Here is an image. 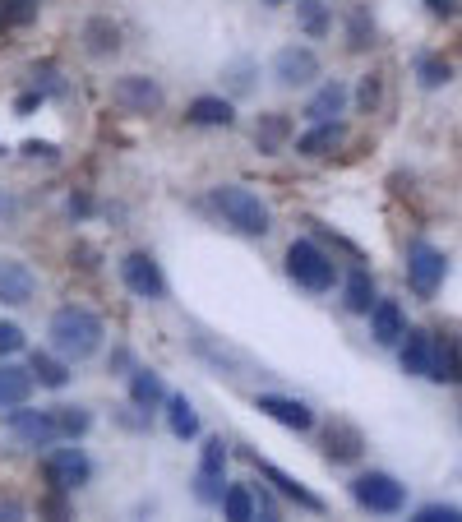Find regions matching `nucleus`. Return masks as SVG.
Masks as SVG:
<instances>
[{
  "instance_id": "39448f33",
  "label": "nucleus",
  "mask_w": 462,
  "mask_h": 522,
  "mask_svg": "<svg viewBox=\"0 0 462 522\" xmlns=\"http://www.w3.org/2000/svg\"><path fill=\"white\" fill-rule=\"evenodd\" d=\"M42 481H47V490H56V495H74V490H84L88 481H93V458H88L84 449H74V444L51 449L47 458H42Z\"/></svg>"
},
{
  "instance_id": "c85d7f7f",
  "label": "nucleus",
  "mask_w": 462,
  "mask_h": 522,
  "mask_svg": "<svg viewBox=\"0 0 462 522\" xmlns=\"http://www.w3.org/2000/svg\"><path fill=\"white\" fill-rule=\"evenodd\" d=\"M51 416H56L61 444H74V439H84L93 430V412L88 407H51Z\"/></svg>"
},
{
  "instance_id": "473e14b6",
  "label": "nucleus",
  "mask_w": 462,
  "mask_h": 522,
  "mask_svg": "<svg viewBox=\"0 0 462 522\" xmlns=\"http://www.w3.org/2000/svg\"><path fill=\"white\" fill-rule=\"evenodd\" d=\"M255 74H259V65L250 61V56H241V61H231L227 70H222V79H227V88H231V98H245V93L255 88Z\"/></svg>"
},
{
  "instance_id": "a18cd8bd",
  "label": "nucleus",
  "mask_w": 462,
  "mask_h": 522,
  "mask_svg": "<svg viewBox=\"0 0 462 522\" xmlns=\"http://www.w3.org/2000/svg\"><path fill=\"white\" fill-rule=\"evenodd\" d=\"M24 153H28V158H51L56 148H51V144H37V139H33V144H24Z\"/></svg>"
},
{
  "instance_id": "7ed1b4c3",
  "label": "nucleus",
  "mask_w": 462,
  "mask_h": 522,
  "mask_svg": "<svg viewBox=\"0 0 462 522\" xmlns=\"http://www.w3.org/2000/svg\"><path fill=\"white\" fill-rule=\"evenodd\" d=\"M282 264H287V278L310 296H324L338 287V264H333V255L319 250L315 241H305V236H296V241L287 245V259H282Z\"/></svg>"
},
{
  "instance_id": "5701e85b",
  "label": "nucleus",
  "mask_w": 462,
  "mask_h": 522,
  "mask_svg": "<svg viewBox=\"0 0 462 522\" xmlns=\"http://www.w3.org/2000/svg\"><path fill=\"white\" fill-rule=\"evenodd\" d=\"M28 375H33V384H42V389H65V384H70V361H61L51 347H37V352L28 356Z\"/></svg>"
},
{
  "instance_id": "72a5a7b5",
  "label": "nucleus",
  "mask_w": 462,
  "mask_h": 522,
  "mask_svg": "<svg viewBox=\"0 0 462 522\" xmlns=\"http://www.w3.org/2000/svg\"><path fill=\"white\" fill-rule=\"evenodd\" d=\"M42 0H0V28H24L37 19Z\"/></svg>"
},
{
  "instance_id": "f3484780",
  "label": "nucleus",
  "mask_w": 462,
  "mask_h": 522,
  "mask_svg": "<svg viewBox=\"0 0 462 522\" xmlns=\"http://www.w3.org/2000/svg\"><path fill=\"white\" fill-rule=\"evenodd\" d=\"M342 111H347V84H342V79H324V84L315 88V98L305 102V121L324 125V121H338Z\"/></svg>"
},
{
  "instance_id": "79ce46f5",
  "label": "nucleus",
  "mask_w": 462,
  "mask_h": 522,
  "mask_svg": "<svg viewBox=\"0 0 462 522\" xmlns=\"http://www.w3.org/2000/svg\"><path fill=\"white\" fill-rule=\"evenodd\" d=\"M426 10L435 14V19H453V14H458V0H426Z\"/></svg>"
},
{
  "instance_id": "cd10ccee",
  "label": "nucleus",
  "mask_w": 462,
  "mask_h": 522,
  "mask_svg": "<svg viewBox=\"0 0 462 522\" xmlns=\"http://www.w3.org/2000/svg\"><path fill=\"white\" fill-rule=\"evenodd\" d=\"M167 430L176 439H195L199 435V412H195V402L185 398V393H171L167 398Z\"/></svg>"
},
{
  "instance_id": "bb28decb",
  "label": "nucleus",
  "mask_w": 462,
  "mask_h": 522,
  "mask_svg": "<svg viewBox=\"0 0 462 522\" xmlns=\"http://www.w3.org/2000/svg\"><path fill=\"white\" fill-rule=\"evenodd\" d=\"M84 51L88 56H116V51H121V28L111 24L107 14L88 19L84 24Z\"/></svg>"
},
{
  "instance_id": "e433bc0d",
  "label": "nucleus",
  "mask_w": 462,
  "mask_h": 522,
  "mask_svg": "<svg viewBox=\"0 0 462 522\" xmlns=\"http://www.w3.org/2000/svg\"><path fill=\"white\" fill-rule=\"evenodd\" d=\"M412 522H462V509L458 504H426L412 513Z\"/></svg>"
},
{
  "instance_id": "f704fd0d",
  "label": "nucleus",
  "mask_w": 462,
  "mask_h": 522,
  "mask_svg": "<svg viewBox=\"0 0 462 522\" xmlns=\"http://www.w3.org/2000/svg\"><path fill=\"white\" fill-rule=\"evenodd\" d=\"M28 347L24 328L14 324V319H0V361H10V356H19Z\"/></svg>"
},
{
  "instance_id": "a19ab883",
  "label": "nucleus",
  "mask_w": 462,
  "mask_h": 522,
  "mask_svg": "<svg viewBox=\"0 0 462 522\" xmlns=\"http://www.w3.org/2000/svg\"><path fill=\"white\" fill-rule=\"evenodd\" d=\"M352 47L361 51V47H375L370 37H365V14H352Z\"/></svg>"
},
{
  "instance_id": "423d86ee",
  "label": "nucleus",
  "mask_w": 462,
  "mask_h": 522,
  "mask_svg": "<svg viewBox=\"0 0 462 522\" xmlns=\"http://www.w3.org/2000/svg\"><path fill=\"white\" fill-rule=\"evenodd\" d=\"M116 273H121L125 292L139 296V301H162V296H167V273H162V264L148 255V250H130V255H121Z\"/></svg>"
},
{
  "instance_id": "a211bd4d",
  "label": "nucleus",
  "mask_w": 462,
  "mask_h": 522,
  "mask_svg": "<svg viewBox=\"0 0 462 522\" xmlns=\"http://www.w3.org/2000/svg\"><path fill=\"white\" fill-rule=\"evenodd\" d=\"M435 384H462V333H435Z\"/></svg>"
},
{
  "instance_id": "412c9836",
  "label": "nucleus",
  "mask_w": 462,
  "mask_h": 522,
  "mask_svg": "<svg viewBox=\"0 0 462 522\" xmlns=\"http://www.w3.org/2000/svg\"><path fill=\"white\" fill-rule=\"evenodd\" d=\"M259 472H264L268 481L278 486V495H282V499H292V504H301L305 513H324V499H319L315 490L305 486V481H296L292 472H282V467H273V462H259Z\"/></svg>"
},
{
  "instance_id": "37998d69",
  "label": "nucleus",
  "mask_w": 462,
  "mask_h": 522,
  "mask_svg": "<svg viewBox=\"0 0 462 522\" xmlns=\"http://www.w3.org/2000/svg\"><path fill=\"white\" fill-rule=\"evenodd\" d=\"M14 213H19V199H14L10 190H0V222H10Z\"/></svg>"
},
{
  "instance_id": "7c9ffc66",
  "label": "nucleus",
  "mask_w": 462,
  "mask_h": 522,
  "mask_svg": "<svg viewBox=\"0 0 462 522\" xmlns=\"http://www.w3.org/2000/svg\"><path fill=\"white\" fill-rule=\"evenodd\" d=\"M204 481H227V444H222L218 435L204 439V449H199V472Z\"/></svg>"
},
{
  "instance_id": "0eeeda50",
  "label": "nucleus",
  "mask_w": 462,
  "mask_h": 522,
  "mask_svg": "<svg viewBox=\"0 0 462 522\" xmlns=\"http://www.w3.org/2000/svg\"><path fill=\"white\" fill-rule=\"evenodd\" d=\"M444 273H449V259H444V250H435L430 241H412L407 245V287H412L416 296H435L439 287H444Z\"/></svg>"
},
{
  "instance_id": "ddd939ff",
  "label": "nucleus",
  "mask_w": 462,
  "mask_h": 522,
  "mask_svg": "<svg viewBox=\"0 0 462 522\" xmlns=\"http://www.w3.org/2000/svg\"><path fill=\"white\" fill-rule=\"evenodd\" d=\"M185 125H195V130H231V125H236V107H231V98H222V93H199V98L185 107Z\"/></svg>"
},
{
  "instance_id": "c756f323",
  "label": "nucleus",
  "mask_w": 462,
  "mask_h": 522,
  "mask_svg": "<svg viewBox=\"0 0 462 522\" xmlns=\"http://www.w3.org/2000/svg\"><path fill=\"white\" fill-rule=\"evenodd\" d=\"M296 19L310 37H329L333 33V10L324 0H296Z\"/></svg>"
},
{
  "instance_id": "58836bf2",
  "label": "nucleus",
  "mask_w": 462,
  "mask_h": 522,
  "mask_svg": "<svg viewBox=\"0 0 462 522\" xmlns=\"http://www.w3.org/2000/svg\"><path fill=\"white\" fill-rule=\"evenodd\" d=\"M0 522H28V509L24 504H19V499H0Z\"/></svg>"
},
{
  "instance_id": "ea45409f",
  "label": "nucleus",
  "mask_w": 462,
  "mask_h": 522,
  "mask_svg": "<svg viewBox=\"0 0 462 522\" xmlns=\"http://www.w3.org/2000/svg\"><path fill=\"white\" fill-rule=\"evenodd\" d=\"M255 499H259V513H255V522H282V518H278V509H273V499H268L264 490H255Z\"/></svg>"
},
{
  "instance_id": "a878e982",
  "label": "nucleus",
  "mask_w": 462,
  "mask_h": 522,
  "mask_svg": "<svg viewBox=\"0 0 462 522\" xmlns=\"http://www.w3.org/2000/svg\"><path fill=\"white\" fill-rule=\"evenodd\" d=\"M287 139H296L292 116H287V111H268V116H259L255 121V148L259 153H278Z\"/></svg>"
},
{
  "instance_id": "4c0bfd02",
  "label": "nucleus",
  "mask_w": 462,
  "mask_h": 522,
  "mask_svg": "<svg viewBox=\"0 0 462 522\" xmlns=\"http://www.w3.org/2000/svg\"><path fill=\"white\" fill-rule=\"evenodd\" d=\"M356 102H361V111H375L379 107V74H365L361 88H356Z\"/></svg>"
},
{
  "instance_id": "f257e3e1",
  "label": "nucleus",
  "mask_w": 462,
  "mask_h": 522,
  "mask_svg": "<svg viewBox=\"0 0 462 522\" xmlns=\"http://www.w3.org/2000/svg\"><path fill=\"white\" fill-rule=\"evenodd\" d=\"M47 338H51V352L74 365V361H88V356L102 352L107 324L93 310H84V305H61L47 324Z\"/></svg>"
},
{
  "instance_id": "4468645a",
  "label": "nucleus",
  "mask_w": 462,
  "mask_h": 522,
  "mask_svg": "<svg viewBox=\"0 0 462 522\" xmlns=\"http://www.w3.org/2000/svg\"><path fill=\"white\" fill-rule=\"evenodd\" d=\"M398 361L407 375L430 379V365H435V333H430V328H407V338L398 342Z\"/></svg>"
},
{
  "instance_id": "c9c22d12",
  "label": "nucleus",
  "mask_w": 462,
  "mask_h": 522,
  "mask_svg": "<svg viewBox=\"0 0 462 522\" xmlns=\"http://www.w3.org/2000/svg\"><path fill=\"white\" fill-rule=\"evenodd\" d=\"M37 518H47V522H70V495H56V490H47V499L37 504Z\"/></svg>"
},
{
  "instance_id": "1a4fd4ad",
  "label": "nucleus",
  "mask_w": 462,
  "mask_h": 522,
  "mask_svg": "<svg viewBox=\"0 0 462 522\" xmlns=\"http://www.w3.org/2000/svg\"><path fill=\"white\" fill-rule=\"evenodd\" d=\"M111 102L121 111H130V116H153V111H162L167 93H162V84L148 79V74H121V79L111 84Z\"/></svg>"
},
{
  "instance_id": "2eb2a0df",
  "label": "nucleus",
  "mask_w": 462,
  "mask_h": 522,
  "mask_svg": "<svg viewBox=\"0 0 462 522\" xmlns=\"http://www.w3.org/2000/svg\"><path fill=\"white\" fill-rule=\"evenodd\" d=\"M370 338L379 342V347H398L402 338H407V315H402V305L398 301H384V296H379L375 301V310H370Z\"/></svg>"
},
{
  "instance_id": "c03bdc74",
  "label": "nucleus",
  "mask_w": 462,
  "mask_h": 522,
  "mask_svg": "<svg viewBox=\"0 0 462 522\" xmlns=\"http://www.w3.org/2000/svg\"><path fill=\"white\" fill-rule=\"evenodd\" d=\"M70 213H74V218H88V213H93V199H88V195H70Z\"/></svg>"
},
{
  "instance_id": "393cba45",
  "label": "nucleus",
  "mask_w": 462,
  "mask_h": 522,
  "mask_svg": "<svg viewBox=\"0 0 462 522\" xmlns=\"http://www.w3.org/2000/svg\"><path fill=\"white\" fill-rule=\"evenodd\" d=\"M379 301L375 292V278H370V268H352L347 273V282H342V305L352 310V315H370Z\"/></svg>"
},
{
  "instance_id": "49530a36",
  "label": "nucleus",
  "mask_w": 462,
  "mask_h": 522,
  "mask_svg": "<svg viewBox=\"0 0 462 522\" xmlns=\"http://www.w3.org/2000/svg\"><path fill=\"white\" fill-rule=\"evenodd\" d=\"M264 5H273V10H278V5H292V0H264Z\"/></svg>"
},
{
  "instance_id": "6ab92c4d",
  "label": "nucleus",
  "mask_w": 462,
  "mask_h": 522,
  "mask_svg": "<svg viewBox=\"0 0 462 522\" xmlns=\"http://www.w3.org/2000/svg\"><path fill=\"white\" fill-rule=\"evenodd\" d=\"M342 139H347V125H342V121H324V125H310L305 134H296L292 148L301 153V158H329Z\"/></svg>"
},
{
  "instance_id": "6e6552de",
  "label": "nucleus",
  "mask_w": 462,
  "mask_h": 522,
  "mask_svg": "<svg viewBox=\"0 0 462 522\" xmlns=\"http://www.w3.org/2000/svg\"><path fill=\"white\" fill-rule=\"evenodd\" d=\"M5 425H10V435L28 449H56L61 444V430H56V416L51 407H14L5 412Z\"/></svg>"
},
{
  "instance_id": "2f4dec72",
  "label": "nucleus",
  "mask_w": 462,
  "mask_h": 522,
  "mask_svg": "<svg viewBox=\"0 0 462 522\" xmlns=\"http://www.w3.org/2000/svg\"><path fill=\"white\" fill-rule=\"evenodd\" d=\"M416 79H421V88H444L453 79V65L444 56H435V51H421L416 56Z\"/></svg>"
},
{
  "instance_id": "9b49d317",
  "label": "nucleus",
  "mask_w": 462,
  "mask_h": 522,
  "mask_svg": "<svg viewBox=\"0 0 462 522\" xmlns=\"http://www.w3.org/2000/svg\"><path fill=\"white\" fill-rule=\"evenodd\" d=\"M255 412H264L268 421L287 425V430H296V435L315 430V412H310V402L287 398V393H255Z\"/></svg>"
},
{
  "instance_id": "f03ea898",
  "label": "nucleus",
  "mask_w": 462,
  "mask_h": 522,
  "mask_svg": "<svg viewBox=\"0 0 462 522\" xmlns=\"http://www.w3.org/2000/svg\"><path fill=\"white\" fill-rule=\"evenodd\" d=\"M208 199L218 208V218L227 222L231 231H241V236H268V231H273V213H268V204L250 185H213Z\"/></svg>"
},
{
  "instance_id": "20e7f679",
  "label": "nucleus",
  "mask_w": 462,
  "mask_h": 522,
  "mask_svg": "<svg viewBox=\"0 0 462 522\" xmlns=\"http://www.w3.org/2000/svg\"><path fill=\"white\" fill-rule=\"evenodd\" d=\"M352 499L365 513H379V518H393V513L407 509V486H402L393 472H361L352 481Z\"/></svg>"
},
{
  "instance_id": "aec40b11",
  "label": "nucleus",
  "mask_w": 462,
  "mask_h": 522,
  "mask_svg": "<svg viewBox=\"0 0 462 522\" xmlns=\"http://www.w3.org/2000/svg\"><path fill=\"white\" fill-rule=\"evenodd\" d=\"M361 449H365V435L352 421H333L329 430H324V458L329 462H356Z\"/></svg>"
},
{
  "instance_id": "f8f14e48",
  "label": "nucleus",
  "mask_w": 462,
  "mask_h": 522,
  "mask_svg": "<svg viewBox=\"0 0 462 522\" xmlns=\"http://www.w3.org/2000/svg\"><path fill=\"white\" fill-rule=\"evenodd\" d=\"M37 296V273L14 255H0V305H28Z\"/></svg>"
},
{
  "instance_id": "4be33fe9",
  "label": "nucleus",
  "mask_w": 462,
  "mask_h": 522,
  "mask_svg": "<svg viewBox=\"0 0 462 522\" xmlns=\"http://www.w3.org/2000/svg\"><path fill=\"white\" fill-rule=\"evenodd\" d=\"M33 398V375L24 365L0 361V412H14V407H28Z\"/></svg>"
},
{
  "instance_id": "9d476101",
  "label": "nucleus",
  "mask_w": 462,
  "mask_h": 522,
  "mask_svg": "<svg viewBox=\"0 0 462 522\" xmlns=\"http://www.w3.org/2000/svg\"><path fill=\"white\" fill-rule=\"evenodd\" d=\"M273 79H278L282 88H305L319 79V56L310 47H301V42H292V47H282L278 56H273Z\"/></svg>"
},
{
  "instance_id": "dca6fc26",
  "label": "nucleus",
  "mask_w": 462,
  "mask_h": 522,
  "mask_svg": "<svg viewBox=\"0 0 462 522\" xmlns=\"http://www.w3.org/2000/svg\"><path fill=\"white\" fill-rule=\"evenodd\" d=\"M167 384H162L158 370H148V365H139V370H130V407L134 412H158V407H167Z\"/></svg>"
},
{
  "instance_id": "b1692460",
  "label": "nucleus",
  "mask_w": 462,
  "mask_h": 522,
  "mask_svg": "<svg viewBox=\"0 0 462 522\" xmlns=\"http://www.w3.org/2000/svg\"><path fill=\"white\" fill-rule=\"evenodd\" d=\"M218 509H222V522H255V513H259L255 486H245V481H227V490H222V499H218Z\"/></svg>"
}]
</instances>
